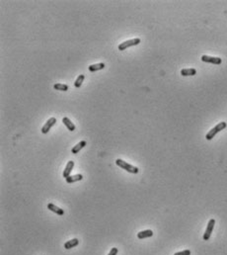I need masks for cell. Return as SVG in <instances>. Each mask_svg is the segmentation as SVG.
Listing matches in <instances>:
<instances>
[{
	"instance_id": "cell-1",
	"label": "cell",
	"mask_w": 227,
	"mask_h": 255,
	"mask_svg": "<svg viewBox=\"0 0 227 255\" xmlns=\"http://www.w3.org/2000/svg\"><path fill=\"white\" fill-rule=\"evenodd\" d=\"M227 127V124L225 122H220L219 124H217L215 127L212 128L211 131H209L207 133V136H205V139H207V140H212L214 137H215L216 133H218L219 132H221L222 129H224L225 128Z\"/></svg>"
},
{
	"instance_id": "cell-2",
	"label": "cell",
	"mask_w": 227,
	"mask_h": 255,
	"mask_svg": "<svg viewBox=\"0 0 227 255\" xmlns=\"http://www.w3.org/2000/svg\"><path fill=\"white\" fill-rule=\"evenodd\" d=\"M116 164H117V166H119V167H121V168H123V169H124L125 171H128V172H129V173L137 174L138 171H139V170H138L137 167L130 165V164L128 163V162L124 161L123 159H120V158H117V159L116 160Z\"/></svg>"
},
{
	"instance_id": "cell-3",
	"label": "cell",
	"mask_w": 227,
	"mask_h": 255,
	"mask_svg": "<svg viewBox=\"0 0 227 255\" xmlns=\"http://www.w3.org/2000/svg\"><path fill=\"white\" fill-rule=\"evenodd\" d=\"M139 43H140V39H138V38H135V39H132V40L125 41V42H124V43H121L119 45V49H120V51H124V49H127L129 47H132V46H137Z\"/></svg>"
},
{
	"instance_id": "cell-4",
	"label": "cell",
	"mask_w": 227,
	"mask_h": 255,
	"mask_svg": "<svg viewBox=\"0 0 227 255\" xmlns=\"http://www.w3.org/2000/svg\"><path fill=\"white\" fill-rule=\"evenodd\" d=\"M214 225H215V220L214 219H211L208 221V224H207V229H205V232L204 233V240H208L209 238H211V233H212V231H213V228H214Z\"/></svg>"
},
{
	"instance_id": "cell-5",
	"label": "cell",
	"mask_w": 227,
	"mask_h": 255,
	"mask_svg": "<svg viewBox=\"0 0 227 255\" xmlns=\"http://www.w3.org/2000/svg\"><path fill=\"white\" fill-rule=\"evenodd\" d=\"M201 60L204 62H209L212 64H220L222 62V60L220 57H215V56H201Z\"/></svg>"
},
{
	"instance_id": "cell-6",
	"label": "cell",
	"mask_w": 227,
	"mask_h": 255,
	"mask_svg": "<svg viewBox=\"0 0 227 255\" xmlns=\"http://www.w3.org/2000/svg\"><path fill=\"white\" fill-rule=\"evenodd\" d=\"M56 119L53 118V117H52V118L49 119L47 121V123L44 125V127L41 128V133H48L49 129H52L54 126V125H56Z\"/></svg>"
},
{
	"instance_id": "cell-7",
	"label": "cell",
	"mask_w": 227,
	"mask_h": 255,
	"mask_svg": "<svg viewBox=\"0 0 227 255\" xmlns=\"http://www.w3.org/2000/svg\"><path fill=\"white\" fill-rule=\"evenodd\" d=\"M73 167H74V161H68L67 162V164L65 166V169L63 171V174H62L65 179L70 176V173H71V171L73 170Z\"/></svg>"
},
{
	"instance_id": "cell-8",
	"label": "cell",
	"mask_w": 227,
	"mask_h": 255,
	"mask_svg": "<svg viewBox=\"0 0 227 255\" xmlns=\"http://www.w3.org/2000/svg\"><path fill=\"white\" fill-rule=\"evenodd\" d=\"M48 209H49V211L56 213V214L58 215V216H63V215H64V211L62 210V209L58 208L57 206H56L54 204H52V203L49 204V205H48Z\"/></svg>"
},
{
	"instance_id": "cell-9",
	"label": "cell",
	"mask_w": 227,
	"mask_h": 255,
	"mask_svg": "<svg viewBox=\"0 0 227 255\" xmlns=\"http://www.w3.org/2000/svg\"><path fill=\"white\" fill-rule=\"evenodd\" d=\"M153 235V231L151 229H146V231H142L137 233V237L139 239H143V238H147V237H151Z\"/></svg>"
},
{
	"instance_id": "cell-10",
	"label": "cell",
	"mask_w": 227,
	"mask_h": 255,
	"mask_svg": "<svg viewBox=\"0 0 227 255\" xmlns=\"http://www.w3.org/2000/svg\"><path fill=\"white\" fill-rule=\"evenodd\" d=\"M85 145H86V141L85 140H81L80 143H78L76 145H74L72 149H71V152H72L73 154H76L78 153L80 150L83 148H85Z\"/></svg>"
},
{
	"instance_id": "cell-11",
	"label": "cell",
	"mask_w": 227,
	"mask_h": 255,
	"mask_svg": "<svg viewBox=\"0 0 227 255\" xmlns=\"http://www.w3.org/2000/svg\"><path fill=\"white\" fill-rule=\"evenodd\" d=\"M78 244H79V240L77 239V238H73V239L68 240L67 242H65V243H64V248L65 249H71V248L75 247V246H77Z\"/></svg>"
},
{
	"instance_id": "cell-12",
	"label": "cell",
	"mask_w": 227,
	"mask_h": 255,
	"mask_svg": "<svg viewBox=\"0 0 227 255\" xmlns=\"http://www.w3.org/2000/svg\"><path fill=\"white\" fill-rule=\"evenodd\" d=\"M83 179V176L81 174H76V175H72V176H70L69 177H67L65 180H66V183H68V184H71V183H74V182H76V181H80Z\"/></svg>"
},
{
	"instance_id": "cell-13",
	"label": "cell",
	"mask_w": 227,
	"mask_h": 255,
	"mask_svg": "<svg viewBox=\"0 0 227 255\" xmlns=\"http://www.w3.org/2000/svg\"><path fill=\"white\" fill-rule=\"evenodd\" d=\"M181 74L183 76H194L196 74V70L195 68H184L181 70Z\"/></svg>"
},
{
	"instance_id": "cell-14",
	"label": "cell",
	"mask_w": 227,
	"mask_h": 255,
	"mask_svg": "<svg viewBox=\"0 0 227 255\" xmlns=\"http://www.w3.org/2000/svg\"><path fill=\"white\" fill-rule=\"evenodd\" d=\"M104 67H105V64H103V62H100V64H91V65H89V67H88V69H89V71L94 72V71H98V70L103 69Z\"/></svg>"
},
{
	"instance_id": "cell-15",
	"label": "cell",
	"mask_w": 227,
	"mask_h": 255,
	"mask_svg": "<svg viewBox=\"0 0 227 255\" xmlns=\"http://www.w3.org/2000/svg\"><path fill=\"white\" fill-rule=\"evenodd\" d=\"M62 123H63L65 126H66V128L69 129L70 132H73V131H75V126H74V124L71 122V121L68 119V118H66V117H64L63 119H62Z\"/></svg>"
},
{
	"instance_id": "cell-16",
	"label": "cell",
	"mask_w": 227,
	"mask_h": 255,
	"mask_svg": "<svg viewBox=\"0 0 227 255\" xmlns=\"http://www.w3.org/2000/svg\"><path fill=\"white\" fill-rule=\"evenodd\" d=\"M53 88L56 90H59V91H67L68 90V86L65 84H61V83H57V84L53 85Z\"/></svg>"
},
{
	"instance_id": "cell-17",
	"label": "cell",
	"mask_w": 227,
	"mask_h": 255,
	"mask_svg": "<svg viewBox=\"0 0 227 255\" xmlns=\"http://www.w3.org/2000/svg\"><path fill=\"white\" fill-rule=\"evenodd\" d=\"M84 78H85V76H84L83 74H80V75H79V76L77 77V79H76V80H75V82H74V86L76 87V88H79V87H80V86L82 85V82H83V80H84Z\"/></svg>"
},
{
	"instance_id": "cell-18",
	"label": "cell",
	"mask_w": 227,
	"mask_h": 255,
	"mask_svg": "<svg viewBox=\"0 0 227 255\" xmlns=\"http://www.w3.org/2000/svg\"><path fill=\"white\" fill-rule=\"evenodd\" d=\"M174 255H191V250H184V251H180V252H176Z\"/></svg>"
},
{
	"instance_id": "cell-19",
	"label": "cell",
	"mask_w": 227,
	"mask_h": 255,
	"mask_svg": "<svg viewBox=\"0 0 227 255\" xmlns=\"http://www.w3.org/2000/svg\"><path fill=\"white\" fill-rule=\"evenodd\" d=\"M117 251H119V250H117V248L114 247V248H112V249H111V251L109 252V254H108V255H117Z\"/></svg>"
}]
</instances>
